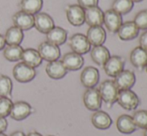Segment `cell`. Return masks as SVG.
I'll use <instances>...</instances> for the list:
<instances>
[{"label": "cell", "instance_id": "1", "mask_svg": "<svg viewBox=\"0 0 147 136\" xmlns=\"http://www.w3.org/2000/svg\"><path fill=\"white\" fill-rule=\"evenodd\" d=\"M98 91L102 98V101L107 104V106L111 107L113 104L117 102L119 89L113 80H105L100 84Z\"/></svg>", "mask_w": 147, "mask_h": 136}, {"label": "cell", "instance_id": "2", "mask_svg": "<svg viewBox=\"0 0 147 136\" xmlns=\"http://www.w3.org/2000/svg\"><path fill=\"white\" fill-rule=\"evenodd\" d=\"M117 103L122 107L123 109L128 111L135 110L138 107L140 103L139 97L137 94L131 89L127 90H119V94H118Z\"/></svg>", "mask_w": 147, "mask_h": 136}, {"label": "cell", "instance_id": "3", "mask_svg": "<svg viewBox=\"0 0 147 136\" xmlns=\"http://www.w3.org/2000/svg\"><path fill=\"white\" fill-rule=\"evenodd\" d=\"M12 74L16 81L20 82V83H28L35 78L36 70L35 68L28 66L25 63L19 62L13 67Z\"/></svg>", "mask_w": 147, "mask_h": 136}, {"label": "cell", "instance_id": "4", "mask_svg": "<svg viewBox=\"0 0 147 136\" xmlns=\"http://www.w3.org/2000/svg\"><path fill=\"white\" fill-rule=\"evenodd\" d=\"M69 47L72 52L83 55L91 50V44L89 43L86 35L81 33L73 34L69 39Z\"/></svg>", "mask_w": 147, "mask_h": 136}, {"label": "cell", "instance_id": "5", "mask_svg": "<svg viewBox=\"0 0 147 136\" xmlns=\"http://www.w3.org/2000/svg\"><path fill=\"white\" fill-rule=\"evenodd\" d=\"M37 51H38V53L40 54L42 60H45V61H47V62L58 60L60 57L59 46L52 44V43L48 42V41H43V42H41L40 44H39Z\"/></svg>", "mask_w": 147, "mask_h": 136}, {"label": "cell", "instance_id": "6", "mask_svg": "<svg viewBox=\"0 0 147 136\" xmlns=\"http://www.w3.org/2000/svg\"><path fill=\"white\" fill-rule=\"evenodd\" d=\"M66 17L71 25L81 26L85 22V9L78 4H72L66 7Z\"/></svg>", "mask_w": 147, "mask_h": 136}, {"label": "cell", "instance_id": "7", "mask_svg": "<svg viewBox=\"0 0 147 136\" xmlns=\"http://www.w3.org/2000/svg\"><path fill=\"white\" fill-rule=\"evenodd\" d=\"M83 103L85 107L90 111H98L102 106V98L98 89L88 88L83 94Z\"/></svg>", "mask_w": 147, "mask_h": 136}, {"label": "cell", "instance_id": "8", "mask_svg": "<svg viewBox=\"0 0 147 136\" xmlns=\"http://www.w3.org/2000/svg\"><path fill=\"white\" fill-rule=\"evenodd\" d=\"M54 26V20L46 12H38L34 15V27L40 33L47 34Z\"/></svg>", "mask_w": 147, "mask_h": 136}, {"label": "cell", "instance_id": "9", "mask_svg": "<svg viewBox=\"0 0 147 136\" xmlns=\"http://www.w3.org/2000/svg\"><path fill=\"white\" fill-rule=\"evenodd\" d=\"M100 74L97 68L93 66L85 67L81 72L80 75V81L84 87L88 88H94L98 84Z\"/></svg>", "mask_w": 147, "mask_h": 136}, {"label": "cell", "instance_id": "10", "mask_svg": "<svg viewBox=\"0 0 147 136\" xmlns=\"http://www.w3.org/2000/svg\"><path fill=\"white\" fill-rule=\"evenodd\" d=\"M33 109L28 102L17 101L12 104L10 117L16 121H21L26 119L32 113Z\"/></svg>", "mask_w": 147, "mask_h": 136}, {"label": "cell", "instance_id": "11", "mask_svg": "<svg viewBox=\"0 0 147 136\" xmlns=\"http://www.w3.org/2000/svg\"><path fill=\"white\" fill-rule=\"evenodd\" d=\"M113 80L119 90L131 89L136 82V76L131 70H122Z\"/></svg>", "mask_w": 147, "mask_h": 136}, {"label": "cell", "instance_id": "12", "mask_svg": "<svg viewBox=\"0 0 147 136\" xmlns=\"http://www.w3.org/2000/svg\"><path fill=\"white\" fill-rule=\"evenodd\" d=\"M13 25L20 28L22 31L30 30L34 27V15H31L23 11H17L12 16Z\"/></svg>", "mask_w": 147, "mask_h": 136}, {"label": "cell", "instance_id": "13", "mask_svg": "<svg viewBox=\"0 0 147 136\" xmlns=\"http://www.w3.org/2000/svg\"><path fill=\"white\" fill-rule=\"evenodd\" d=\"M103 23L105 24L106 28L111 33H117L120 26L123 23L122 15L117 13L113 9H108L104 12V20Z\"/></svg>", "mask_w": 147, "mask_h": 136}, {"label": "cell", "instance_id": "14", "mask_svg": "<svg viewBox=\"0 0 147 136\" xmlns=\"http://www.w3.org/2000/svg\"><path fill=\"white\" fill-rule=\"evenodd\" d=\"M124 66H125V61L121 56H110L108 60L105 62L103 65L105 73L110 77H116L118 74L124 70Z\"/></svg>", "mask_w": 147, "mask_h": 136}, {"label": "cell", "instance_id": "15", "mask_svg": "<svg viewBox=\"0 0 147 136\" xmlns=\"http://www.w3.org/2000/svg\"><path fill=\"white\" fill-rule=\"evenodd\" d=\"M61 62L67 71H77L81 69L84 65V58L82 55L77 54L75 52H68L62 57Z\"/></svg>", "mask_w": 147, "mask_h": 136}, {"label": "cell", "instance_id": "16", "mask_svg": "<svg viewBox=\"0 0 147 136\" xmlns=\"http://www.w3.org/2000/svg\"><path fill=\"white\" fill-rule=\"evenodd\" d=\"M86 37L91 46H99L106 40V31L102 26H91L88 28Z\"/></svg>", "mask_w": 147, "mask_h": 136}, {"label": "cell", "instance_id": "17", "mask_svg": "<svg viewBox=\"0 0 147 136\" xmlns=\"http://www.w3.org/2000/svg\"><path fill=\"white\" fill-rule=\"evenodd\" d=\"M104 20V12L98 7H90L85 9V22L91 26H102Z\"/></svg>", "mask_w": 147, "mask_h": 136}, {"label": "cell", "instance_id": "18", "mask_svg": "<svg viewBox=\"0 0 147 136\" xmlns=\"http://www.w3.org/2000/svg\"><path fill=\"white\" fill-rule=\"evenodd\" d=\"M118 37L123 41H129L135 39L139 34V29L133 21H126L122 23L117 31Z\"/></svg>", "mask_w": 147, "mask_h": 136}, {"label": "cell", "instance_id": "19", "mask_svg": "<svg viewBox=\"0 0 147 136\" xmlns=\"http://www.w3.org/2000/svg\"><path fill=\"white\" fill-rule=\"evenodd\" d=\"M91 122L95 128L100 129V130H106V129L110 128L111 124H112V118L107 112L98 110L95 111V113L92 115Z\"/></svg>", "mask_w": 147, "mask_h": 136}, {"label": "cell", "instance_id": "20", "mask_svg": "<svg viewBox=\"0 0 147 136\" xmlns=\"http://www.w3.org/2000/svg\"><path fill=\"white\" fill-rule=\"evenodd\" d=\"M46 74L50 78L55 80L62 79L63 77H65V75L67 74V69L64 67L63 63L60 60H55L48 62L45 68Z\"/></svg>", "mask_w": 147, "mask_h": 136}, {"label": "cell", "instance_id": "21", "mask_svg": "<svg viewBox=\"0 0 147 136\" xmlns=\"http://www.w3.org/2000/svg\"><path fill=\"white\" fill-rule=\"evenodd\" d=\"M130 62L137 69H143L147 65V50L137 46L130 53Z\"/></svg>", "mask_w": 147, "mask_h": 136}, {"label": "cell", "instance_id": "22", "mask_svg": "<svg viewBox=\"0 0 147 136\" xmlns=\"http://www.w3.org/2000/svg\"><path fill=\"white\" fill-rule=\"evenodd\" d=\"M116 127L118 131L122 134H131L137 129L132 116L127 114L120 115L118 117L116 121Z\"/></svg>", "mask_w": 147, "mask_h": 136}, {"label": "cell", "instance_id": "23", "mask_svg": "<svg viewBox=\"0 0 147 136\" xmlns=\"http://www.w3.org/2000/svg\"><path fill=\"white\" fill-rule=\"evenodd\" d=\"M46 41L54 45L60 46L64 44L67 40V31L59 26H54L48 33L46 34Z\"/></svg>", "mask_w": 147, "mask_h": 136}, {"label": "cell", "instance_id": "24", "mask_svg": "<svg viewBox=\"0 0 147 136\" xmlns=\"http://www.w3.org/2000/svg\"><path fill=\"white\" fill-rule=\"evenodd\" d=\"M21 60L23 63H25L28 66L33 68L40 66V64L42 63V58H41L40 54H39L36 49L33 48L23 49Z\"/></svg>", "mask_w": 147, "mask_h": 136}, {"label": "cell", "instance_id": "25", "mask_svg": "<svg viewBox=\"0 0 147 136\" xmlns=\"http://www.w3.org/2000/svg\"><path fill=\"white\" fill-rule=\"evenodd\" d=\"M90 55L93 62L96 63L97 65H102V66L111 56L109 50L103 45L93 46V48L90 50Z\"/></svg>", "mask_w": 147, "mask_h": 136}, {"label": "cell", "instance_id": "26", "mask_svg": "<svg viewBox=\"0 0 147 136\" xmlns=\"http://www.w3.org/2000/svg\"><path fill=\"white\" fill-rule=\"evenodd\" d=\"M4 38L7 45H20L23 41L24 33L20 28L13 25L6 30Z\"/></svg>", "mask_w": 147, "mask_h": 136}, {"label": "cell", "instance_id": "27", "mask_svg": "<svg viewBox=\"0 0 147 136\" xmlns=\"http://www.w3.org/2000/svg\"><path fill=\"white\" fill-rule=\"evenodd\" d=\"M19 7L21 11L31 15H35L42 9L43 0H20Z\"/></svg>", "mask_w": 147, "mask_h": 136}, {"label": "cell", "instance_id": "28", "mask_svg": "<svg viewBox=\"0 0 147 136\" xmlns=\"http://www.w3.org/2000/svg\"><path fill=\"white\" fill-rule=\"evenodd\" d=\"M23 48L20 45H7L3 49V56L10 62H17L21 60Z\"/></svg>", "mask_w": 147, "mask_h": 136}, {"label": "cell", "instance_id": "29", "mask_svg": "<svg viewBox=\"0 0 147 136\" xmlns=\"http://www.w3.org/2000/svg\"><path fill=\"white\" fill-rule=\"evenodd\" d=\"M134 3L131 0H114L112 3V9L120 15L128 14L133 9Z\"/></svg>", "mask_w": 147, "mask_h": 136}, {"label": "cell", "instance_id": "30", "mask_svg": "<svg viewBox=\"0 0 147 136\" xmlns=\"http://www.w3.org/2000/svg\"><path fill=\"white\" fill-rule=\"evenodd\" d=\"M13 83L7 75H0V97H9L12 93Z\"/></svg>", "mask_w": 147, "mask_h": 136}, {"label": "cell", "instance_id": "31", "mask_svg": "<svg viewBox=\"0 0 147 136\" xmlns=\"http://www.w3.org/2000/svg\"><path fill=\"white\" fill-rule=\"evenodd\" d=\"M136 127L140 129H147V110H138L132 116Z\"/></svg>", "mask_w": 147, "mask_h": 136}, {"label": "cell", "instance_id": "32", "mask_svg": "<svg viewBox=\"0 0 147 136\" xmlns=\"http://www.w3.org/2000/svg\"><path fill=\"white\" fill-rule=\"evenodd\" d=\"M12 100L9 97H0V116L7 117L10 115L12 108Z\"/></svg>", "mask_w": 147, "mask_h": 136}, {"label": "cell", "instance_id": "33", "mask_svg": "<svg viewBox=\"0 0 147 136\" xmlns=\"http://www.w3.org/2000/svg\"><path fill=\"white\" fill-rule=\"evenodd\" d=\"M134 23L138 27V29L147 30V9L141 10L135 15Z\"/></svg>", "mask_w": 147, "mask_h": 136}, {"label": "cell", "instance_id": "34", "mask_svg": "<svg viewBox=\"0 0 147 136\" xmlns=\"http://www.w3.org/2000/svg\"><path fill=\"white\" fill-rule=\"evenodd\" d=\"M78 5L81 6L83 9H87L90 7L98 6V0H78Z\"/></svg>", "mask_w": 147, "mask_h": 136}, {"label": "cell", "instance_id": "35", "mask_svg": "<svg viewBox=\"0 0 147 136\" xmlns=\"http://www.w3.org/2000/svg\"><path fill=\"white\" fill-rule=\"evenodd\" d=\"M139 44L142 48H144L145 50H147V30L144 33L141 34L139 38Z\"/></svg>", "mask_w": 147, "mask_h": 136}, {"label": "cell", "instance_id": "36", "mask_svg": "<svg viewBox=\"0 0 147 136\" xmlns=\"http://www.w3.org/2000/svg\"><path fill=\"white\" fill-rule=\"evenodd\" d=\"M7 126H8V122L6 120V118L0 116V132H4L7 129Z\"/></svg>", "mask_w": 147, "mask_h": 136}, {"label": "cell", "instance_id": "37", "mask_svg": "<svg viewBox=\"0 0 147 136\" xmlns=\"http://www.w3.org/2000/svg\"><path fill=\"white\" fill-rule=\"evenodd\" d=\"M6 46V42H5V38H4L3 35L0 34V51L2 49H4V47Z\"/></svg>", "mask_w": 147, "mask_h": 136}, {"label": "cell", "instance_id": "38", "mask_svg": "<svg viewBox=\"0 0 147 136\" xmlns=\"http://www.w3.org/2000/svg\"><path fill=\"white\" fill-rule=\"evenodd\" d=\"M10 136H26L25 134H24L22 131H15V132L11 133L10 134Z\"/></svg>", "mask_w": 147, "mask_h": 136}, {"label": "cell", "instance_id": "39", "mask_svg": "<svg viewBox=\"0 0 147 136\" xmlns=\"http://www.w3.org/2000/svg\"><path fill=\"white\" fill-rule=\"evenodd\" d=\"M26 136H42L39 132H37V131H31V132L28 133Z\"/></svg>", "mask_w": 147, "mask_h": 136}, {"label": "cell", "instance_id": "40", "mask_svg": "<svg viewBox=\"0 0 147 136\" xmlns=\"http://www.w3.org/2000/svg\"><path fill=\"white\" fill-rule=\"evenodd\" d=\"M133 3H135V2H141V1H143V0H131Z\"/></svg>", "mask_w": 147, "mask_h": 136}, {"label": "cell", "instance_id": "41", "mask_svg": "<svg viewBox=\"0 0 147 136\" xmlns=\"http://www.w3.org/2000/svg\"><path fill=\"white\" fill-rule=\"evenodd\" d=\"M0 136H7V135L4 134V132H0Z\"/></svg>", "mask_w": 147, "mask_h": 136}, {"label": "cell", "instance_id": "42", "mask_svg": "<svg viewBox=\"0 0 147 136\" xmlns=\"http://www.w3.org/2000/svg\"><path fill=\"white\" fill-rule=\"evenodd\" d=\"M144 136H147V129H145V131H144Z\"/></svg>", "mask_w": 147, "mask_h": 136}, {"label": "cell", "instance_id": "43", "mask_svg": "<svg viewBox=\"0 0 147 136\" xmlns=\"http://www.w3.org/2000/svg\"><path fill=\"white\" fill-rule=\"evenodd\" d=\"M145 69H146V72H147V65H146V67H145Z\"/></svg>", "mask_w": 147, "mask_h": 136}, {"label": "cell", "instance_id": "44", "mask_svg": "<svg viewBox=\"0 0 147 136\" xmlns=\"http://www.w3.org/2000/svg\"><path fill=\"white\" fill-rule=\"evenodd\" d=\"M48 136H54V135H48Z\"/></svg>", "mask_w": 147, "mask_h": 136}]
</instances>
